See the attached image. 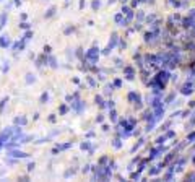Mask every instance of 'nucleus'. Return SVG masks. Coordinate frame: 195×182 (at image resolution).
<instances>
[{
	"mask_svg": "<svg viewBox=\"0 0 195 182\" xmlns=\"http://www.w3.org/2000/svg\"><path fill=\"white\" fill-rule=\"evenodd\" d=\"M167 77H169V73H167V72H161V73L158 75V81L163 85V86H164V83L167 81Z\"/></svg>",
	"mask_w": 195,
	"mask_h": 182,
	"instance_id": "obj_1",
	"label": "nucleus"
},
{
	"mask_svg": "<svg viewBox=\"0 0 195 182\" xmlns=\"http://www.w3.org/2000/svg\"><path fill=\"white\" fill-rule=\"evenodd\" d=\"M182 93H184V94H189V93H192V85H185V86L182 88Z\"/></svg>",
	"mask_w": 195,
	"mask_h": 182,
	"instance_id": "obj_2",
	"label": "nucleus"
},
{
	"mask_svg": "<svg viewBox=\"0 0 195 182\" xmlns=\"http://www.w3.org/2000/svg\"><path fill=\"white\" fill-rule=\"evenodd\" d=\"M115 21H117V23H122V15H117V16H115Z\"/></svg>",
	"mask_w": 195,
	"mask_h": 182,
	"instance_id": "obj_3",
	"label": "nucleus"
},
{
	"mask_svg": "<svg viewBox=\"0 0 195 182\" xmlns=\"http://www.w3.org/2000/svg\"><path fill=\"white\" fill-rule=\"evenodd\" d=\"M128 99H130V101H133V99H135V93H130V94H128Z\"/></svg>",
	"mask_w": 195,
	"mask_h": 182,
	"instance_id": "obj_4",
	"label": "nucleus"
},
{
	"mask_svg": "<svg viewBox=\"0 0 195 182\" xmlns=\"http://www.w3.org/2000/svg\"><path fill=\"white\" fill-rule=\"evenodd\" d=\"M189 140H190V142H192V140H195V133H192V135L189 137Z\"/></svg>",
	"mask_w": 195,
	"mask_h": 182,
	"instance_id": "obj_5",
	"label": "nucleus"
}]
</instances>
